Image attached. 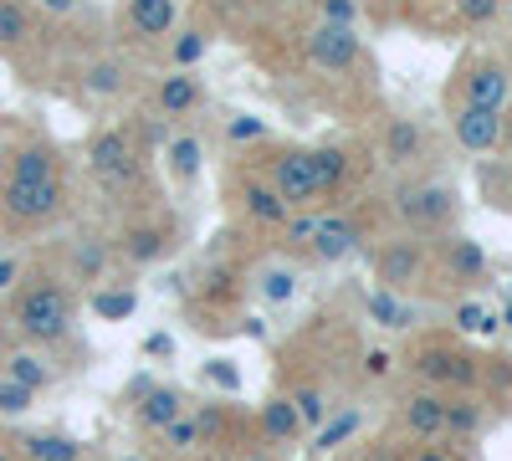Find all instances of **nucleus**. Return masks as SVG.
Returning <instances> with one entry per match:
<instances>
[{"instance_id":"1","label":"nucleus","mask_w":512,"mask_h":461,"mask_svg":"<svg viewBox=\"0 0 512 461\" xmlns=\"http://www.w3.org/2000/svg\"><path fill=\"white\" fill-rule=\"evenodd\" d=\"M77 328V292L67 277H31L11 298V333L31 349L67 344Z\"/></svg>"},{"instance_id":"2","label":"nucleus","mask_w":512,"mask_h":461,"mask_svg":"<svg viewBox=\"0 0 512 461\" xmlns=\"http://www.w3.org/2000/svg\"><path fill=\"white\" fill-rule=\"evenodd\" d=\"M390 211H395V221H400L410 236L436 241V236H451V231H456V221H461V195H456L451 180L410 175V180H395Z\"/></svg>"},{"instance_id":"3","label":"nucleus","mask_w":512,"mask_h":461,"mask_svg":"<svg viewBox=\"0 0 512 461\" xmlns=\"http://www.w3.org/2000/svg\"><path fill=\"white\" fill-rule=\"evenodd\" d=\"M88 170H93V180L108 195H128L139 185V175H144V159H139L134 139H128L123 129H98L88 139Z\"/></svg>"},{"instance_id":"4","label":"nucleus","mask_w":512,"mask_h":461,"mask_svg":"<svg viewBox=\"0 0 512 461\" xmlns=\"http://www.w3.org/2000/svg\"><path fill=\"white\" fill-rule=\"evenodd\" d=\"M267 185L282 195V205L297 216V211H323L318 200V185H313V164H308V149L303 144H272L267 154Z\"/></svg>"},{"instance_id":"5","label":"nucleus","mask_w":512,"mask_h":461,"mask_svg":"<svg viewBox=\"0 0 512 461\" xmlns=\"http://www.w3.org/2000/svg\"><path fill=\"white\" fill-rule=\"evenodd\" d=\"M425 272H431V246H425L420 236L400 231L390 241H379V251H374V282L384 292H400V298H405V292H415L425 282Z\"/></svg>"},{"instance_id":"6","label":"nucleus","mask_w":512,"mask_h":461,"mask_svg":"<svg viewBox=\"0 0 512 461\" xmlns=\"http://www.w3.org/2000/svg\"><path fill=\"white\" fill-rule=\"evenodd\" d=\"M456 103L466 108H492V113H507L512 103V67L502 57H466L456 67Z\"/></svg>"},{"instance_id":"7","label":"nucleus","mask_w":512,"mask_h":461,"mask_svg":"<svg viewBox=\"0 0 512 461\" xmlns=\"http://www.w3.org/2000/svg\"><path fill=\"white\" fill-rule=\"evenodd\" d=\"M67 205V185L62 180H41V185H11L0 180V216L21 231H36V226H52Z\"/></svg>"},{"instance_id":"8","label":"nucleus","mask_w":512,"mask_h":461,"mask_svg":"<svg viewBox=\"0 0 512 461\" xmlns=\"http://www.w3.org/2000/svg\"><path fill=\"white\" fill-rule=\"evenodd\" d=\"M364 251V221L344 205H328L318 211V231H313V246H308V262L318 267H338V262H354Z\"/></svg>"},{"instance_id":"9","label":"nucleus","mask_w":512,"mask_h":461,"mask_svg":"<svg viewBox=\"0 0 512 461\" xmlns=\"http://www.w3.org/2000/svg\"><path fill=\"white\" fill-rule=\"evenodd\" d=\"M477 374H482V364L472 359V354H461V349H451V344H425L420 354H415V380L425 385V390H441V395H451V390H472L477 385Z\"/></svg>"},{"instance_id":"10","label":"nucleus","mask_w":512,"mask_h":461,"mask_svg":"<svg viewBox=\"0 0 512 461\" xmlns=\"http://www.w3.org/2000/svg\"><path fill=\"white\" fill-rule=\"evenodd\" d=\"M303 52L323 72H354L364 62V36H359V26H333V21L313 16V26L303 36Z\"/></svg>"},{"instance_id":"11","label":"nucleus","mask_w":512,"mask_h":461,"mask_svg":"<svg viewBox=\"0 0 512 461\" xmlns=\"http://www.w3.org/2000/svg\"><path fill=\"white\" fill-rule=\"evenodd\" d=\"M205 103H210V88H205L200 72H175V67H169L154 82V118H164L169 129H180L185 118L205 113Z\"/></svg>"},{"instance_id":"12","label":"nucleus","mask_w":512,"mask_h":461,"mask_svg":"<svg viewBox=\"0 0 512 461\" xmlns=\"http://www.w3.org/2000/svg\"><path fill=\"white\" fill-rule=\"evenodd\" d=\"M185 410H190V395L180 385H154V380H139L134 385V426L144 436H164Z\"/></svg>"},{"instance_id":"13","label":"nucleus","mask_w":512,"mask_h":461,"mask_svg":"<svg viewBox=\"0 0 512 461\" xmlns=\"http://www.w3.org/2000/svg\"><path fill=\"white\" fill-rule=\"evenodd\" d=\"M436 267H441V277H446L451 287H482L487 272H492L487 251H482L472 236H461V231L436 236Z\"/></svg>"},{"instance_id":"14","label":"nucleus","mask_w":512,"mask_h":461,"mask_svg":"<svg viewBox=\"0 0 512 461\" xmlns=\"http://www.w3.org/2000/svg\"><path fill=\"white\" fill-rule=\"evenodd\" d=\"M308 164H313V185H318V200L338 205V195L349 190V180H359V154L354 144H313L308 149Z\"/></svg>"},{"instance_id":"15","label":"nucleus","mask_w":512,"mask_h":461,"mask_svg":"<svg viewBox=\"0 0 512 461\" xmlns=\"http://www.w3.org/2000/svg\"><path fill=\"white\" fill-rule=\"evenodd\" d=\"M446 405H451V395H441V390H410L405 400H400V426H405V436H415L420 446H436V441H446Z\"/></svg>"},{"instance_id":"16","label":"nucleus","mask_w":512,"mask_h":461,"mask_svg":"<svg viewBox=\"0 0 512 461\" xmlns=\"http://www.w3.org/2000/svg\"><path fill=\"white\" fill-rule=\"evenodd\" d=\"M502 134H507V113L466 108V103L451 108V139H456L466 154H492V149H502Z\"/></svg>"},{"instance_id":"17","label":"nucleus","mask_w":512,"mask_h":461,"mask_svg":"<svg viewBox=\"0 0 512 461\" xmlns=\"http://www.w3.org/2000/svg\"><path fill=\"white\" fill-rule=\"evenodd\" d=\"M236 211L251 221V226H262V231H282L292 221V211L282 205V195L267 185V175H241L236 180Z\"/></svg>"},{"instance_id":"18","label":"nucleus","mask_w":512,"mask_h":461,"mask_svg":"<svg viewBox=\"0 0 512 461\" xmlns=\"http://www.w3.org/2000/svg\"><path fill=\"white\" fill-rule=\"evenodd\" d=\"M128 88H134V72H128L123 57L98 52V57L82 62V98H88V103H118Z\"/></svg>"},{"instance_id":"19","label":"nucleus","mask_w":512,"mask_h":461,"mask_svg":"<svg viewBox=\"0 0 512 461\" xmlns=\"http://www.w3.org/2000/svg\"><path fill=\"white\" fill-rule=\"evenodd\" d=\"M6 180L11 185H41V180H62V149L52 139H31V144H16L11 149V164H6Z\"/></svg>"},{"instance_id":"20","label":"nucleus","mask_w":512,"mask_h":461,"mask_svg":"<svg viewBox=\"0 0 512 461\" xmlns=\"http://www.w3.org/2000/svg\"><path fill=\"white\" fill-rule=\"evenodd\" d=\"M379 164H390V170H415V164L425 159V129L415 118H390L379 129Z\"/></svg>"},{"instance_id":"21","label":"nucleus","mask_w":512,"mask_h":461,"mask_svg":"<svg viewBox=\"0 0 512 461\" xmlns=\"http://www.w3.org/2000/svg\"><path fill=\"white\" fill-rule=\"evenodd\" d=\"M0 374H6V380H16V385H26L31 395H41V390L57 385V364L47 359V349H31V344H11L6 359H0Z\"/></svg>"},{"instance_id":"22","label":"nucleus","mask_w":512,"mask_h":461,"mask_svg":"<svg viewBox=\"0 0 512 461\" xmlns=\"http://www.w3.org/2000/svg\"><path fill=\"white\" fill-rule=\"evenodd\" d=\"M175 21H180V0H123V26L139 41L175 36Z\"/></svg>"},{"instance_id":"23","label":"nucleus","mask_w":512,"mask_h":461,"mask_svg":"<svg viewBox=\"0 0 512 461\" xmlns=\"http://www.w3.org/2000/svg\"><path fill=\"white\" fill-rule=\"evenodd\" d=\"M256 431H262V441H267L272 451H292L297 441L308 436L287 395H267V400H262V410H256Z\"/></svg>"},{"instance_id":"24","label":"nucleus","mask_w":512,"mask_h":461,"mask_svg":"<svg viewBox=\"0 0 512 461\" xmlns=\"http://www.w3.org/2000/svg\"><path fill=\"white\" fill-rule=\"evenodd\" d=\"M169 246H175V231H169L164 221H134V226L118 236V251H123L134 267H154Z\"/></svg>"},{"instance_id":"25","label":"nucleus","mask_w":512,"mask_h":461,"mask_svg":"<svg viewBox=\"0 0 512 461\" xmlns=\"http://www.w3.org/2000/svg\"><path fill=\"white\" fill-rule=\"evenodd\" d=\"M164 170L175 185H195L200 170H205V139L195 129H175L164 139Z\"/></svg>"},{"instance_id":"26","label":"nucleus","mask_w":512,"mask_h":461,"mask_svg":"<svg viewBox=\"0 0 512 461\" xmlns=\"http://www.w3.org/2000/svg\"><path fill=\"white\" fill-rule=\"evenodd\" d=\"M297 282H303V272H297L287 257H272V262H262V267L251 272V292H256L267 308L292 303V298H297Z\"/></svg>"},{"instance_id":"27","label":"nucleus","mask_w":512,"mask_h":461,"mask_svg":"<svg viewBox=\"0 0 512 461\" xmlns=\"http://www.w3.org/2000/svg\"><path fill=\"white\" fill-rule=\"evenodd\" d=\"M359 426H364V410H359V405H338L328 421L308 436V441H313L308 451H313V456H338V451H344V446L359 436Z\"/></svg>"},{"instance_id":"28","label":"nucleus","mask_w":512,"mask_h":461,"mask_svg":"<svg viewBox=\"0 0 512 461\" xmlns=\"http://www.w3.org/2000/svg\"><path fill=\"white\" fill-rule=\"evenodd\" d=\"M108 257H113V246H108V241H98V236H82V241H72V257H67V282L103 287Z\"/></svg>"},{"instance_id":"29","label":"nucleus","mask_w":512,"mask_h":461,"mask_svg":"<svg viewBox=\"0 0 512 461\" xmlns=\"http://www.w3.org/2000/svg\"><path fill=\"white\" fill-rule=\"evenodd\" d=\"M482 431H487V405L477 395H451V405H446V446L477 441Z\"/></svg>"},{"instance_id":"30","label":"nucleus","mask_w":512,"mask_h":461,"mask_svg":"<svg viewBox=\"0 0 512 461\" xmlns=\"http://www.w3.org/2000/svg\"><path fill=\"white\" fill-rule=\"evenodd\" d=\"M21 461H82L88 451H82V441H72L67 431H26L16 441Z\"/></svg>"},{"instance_id":"31","label":"nucleus","mask_w":512,"mask_h":461,"mask_svg":"<svg viewBox=\"0 0 512 461\" xmlns=\"http://www.w3.org/2000/svg\"><path fill=\"white\" fill-rule=\"evenodd\" d=\"M364 313H369L384 333H410V328H415V308L400 298V292H384V287H379V292H369Z\"/></svg>"},{"instance_id":"32","label":"nucleus","mask_w":512,"mask_h":461,"mask_svg":"<svg viewBox=\"0 0 512 461\" xmlns=\"http://www.w3.org/2000/svg\"><path fill=\"white\" fill-rule=\"evenodd\" d=\"M31 6L26 0H0V52H21L31 41Z\"/></svg>"},{"instance_id":"33","label":"nucleus","mask_w":512,"mask_h":461,"mask_svg":"<svg viewBox=\"0 0 512 461\" xmlns=\"http://www.w3.org/2000/svg\"><path fill=\"white\" fill-rule=\"evenodd\" d=\"M93 313L108 318V323L134 318V313H139V292L123 287V282H103V287H93Z\"/></svg>"},{"instance_id":"34","label":"nucleus","mask_w":512,"mask_h":461,"mask_svg":"<svg viewBox=\"0 0 512 461\" xmlns=\"http://www.w3.org/2000/svg\"><path fill=\"white\" fill-rule=\"evenodd\" d=\"M287 400H292V410H297V421H303V431L313 436L328 415L338 410V405H328V395H323V385H292L287 390Z\"/></svg>"},{"instance_id":"35","label":"nucleus","mask_w":512,"mask_h":461,"mask_svg":"<svg viewBox=\"0 0 512 461\" xmlns=\"http://www.w3.org/2000/svg\"><path fill=\"white\" fill-rule=\"evenodd\" d=\"M205 52H210V36L195 31V26H185V31L169 36V67H175V72H200Z\"/></svg>"},{"instance_id":"36","label":"nucleus","mask_w":512,"mask_h":461,"mask_svg":"<svg viewBox=\"0 0 512 461\" xmlns=\"http://www.w3.org/2000/svg\"><path fill=\"white\" fill-rule=\"evenodd\" d=\"M159 446L169 451V456H190V451H200L205 446V426H200V415H195V405L180 415L175 426H169L164 436H159Z\"/></svg>"},{"instance_id":"37","label":"nucleus","mask_w":512,"mask_h":461,"mask_svg":"<svg viewBox=\"0 0 512 461\" xmlns=\"http://www.w3.org/2000/svg\"><path fill=\"white\" fill-rule=\"evenodd\" d=\"M451 318H456L461 333H477V339H492V333L502 328V313H492V308L477 303V298H461V303L451 308Z\"/></svg>"},{"instance_id":"38","label":"nucleus","mask_w":512,"mask_h":461,"mask_svg":"<svg viewBox=\"0 0 512 461\" xmlns=\"http://www.w3.org/2000/svg\"><path fill=\"white\" fill-rule=\"evenodd\" d=\"M31 405H36V395H31L26 385H16V380H6V374H0V421H21Z\"/></svg>"},{"instance_id":"39","label":"nucleus","mask_w":512,"mask_h":461,"mask_svg":"<svg viewBox=\"0 0 512 461\" xmlns=\"http://www.w3.org/2000/svg\"><path fill=\"white\" fill-rule=\"evenodd\" d=\"M267 139V123L256 113H231L226 118V144H262Z\"/></svg>"},{"instance_id":"40","label":"nucleus","mask_w":512,"mask_h":461,"mask_svg":"<svg viewBox=\"0 0 512 461\" xmlns=\"http://www.w3.org/2000/svg\"><path fill=\"white\" fill-rule=\"evenodd\" d=\"M451 6L466 26H492L502 16V0H451Z\"/></svg>"},{"instance_id":"41","label":"nucleus","mask_w":512,"mask_h":461,"mask_svg":"<svg viewBox=\"0 0 512 461\" xmlns=\"http://www.w3.org/2000/svg\"><path fill=\"white\" fill-rule=\"evenodd\" d=\"M200 374H205V380L216 385V390H226V395H236V390H241V369H236L231 359H205V369H200Z\"/></svg>"},{"instance_id":"42","label":"nucleus","mask_w":512,"mask_h":461,"mask_svg":"<svg viewBox=\"0 0 512 461\" xmlns=\"http://www.w3.org/2000/svg\"><path fill=\"white\" fill-rule=\"evenodd\" d=\"M395 354L390 349H364V380L369 385H384V380H390V374H395Z\"/></svg>"},{"instance_id":"43","label":"nucleus","mask_w":512,"mask_h":461,"mask_svg":"<svg viewBox=\"0 0 512 461\" xmlns=\"http://www.w3.org/2000/svg\"><path fill=\"white\" fill-rule=\"evenodd\" d=\"M318 21H333V26H359V0H318Z\"/></svg>"},{"instance_id":"44","label":"nucleus","mask_w":512,"mask_h":461,"mask_svg":"<svg viewBox=\"0 0 512 461\" xmlns=\"http://www.w3.org/2000/svg\"><path fill=\"white\" fill-rule=\"evenodd\" d=\"M144 359H175V339H169V333H149V339H144Z\"/></svg>"},{"instance_id":"45","label":"nucleus","mask_w":512,"mask_h":461,"mask_svg":"<svg viewBox=\"0 0 512 461\" xmlns=\"http://www.w3.org/2000/svg\"><path fill=\"white\" fill-rule=\"evenodd\" d=\"M16 287H21V262L16 257H0V298L16 292Z\"/></svg>"},{"instance_id":"46","label":"nucleus","mask_w":512,"mask_h":461,"mask_svg":"<svg viewBox=\"0 0 512 461\" xmlns=\"http://www.w3.org/2000/svg\"><path fill=\"white\" fill-rule=\"evenodd\" d=\"M410 461H456V446H446V441H436V446H415Z\"/></svg>"},{"instance_id":"47","label":"nucleus","mask_w":512,"mask_h":461,"mask_svg":"<svg viewBox=\"0 0 512 461\" xmlns=\"http://www.w3.org/2000/svg\"><path fill=\"white\" fill-rule=\"evenodd\" d=\"M31 6H41L47 16H77V11H82V0H31Z\"/></svg>"},{"instance_id":"48","label":"nucleus","mask_w":512,"mask_h":461,"mask_svg":"<svg viewBox=\"0 0 512 461\" xmlns=\"http://www.w3.org/2000/svg\"><path fill=\"white\" fill-rule=\"evenodd\" d=\"M338 461H390V451L384 446H354L349 456H338Z\"/></svg>"},{"instance_id":"49","label":"nucleus","mask_w":512,"mask_h":461,"mask_svg":"<svg viewBox=\"0 0 512 461\" xmlns=\"http://www.w3.org/2000/svg\"><path fill=\"white\" fill-rule=\"evenodd\" d=\"M6 349H11V318H0V359H6Z\"/></svg>"},{"instance_id":"50","label":"nucleus","mask_w":512,"mask_h":461,"mask_svg":"<svg viewBox=\"0 0 512 461\" xmlns=\"http://www.w3.org/2000/svg\"><path fill=\"white\" fill-rule=\"evenodd\" d=\"M236 461H277V456H272V451H241Z\"/></svg>"},{"instance_id":"51","label":"nucleus","mask_w":512,"mask_h":461,"mask_svg":"<svg viewBox=\"0 0 512 461\" xmlns=\"http://www.w3.org/2000/svg\"><path fill=\"white\" fill-rule=\"evenodd\" d=\"M0 461H21V451H11V446H0Z\"/></svg>"},{"instance_id":"52","label":"nucleus","mask_w":512,"mask_h":461,"mask_svg":"<svg viewBox=\"0 0 512 461\" xmlns=\"http://www.w3.org/2000/svg\"><path fill=\"white\" fill-rule=\"evenodd\" d=\"M502 328H512V303H507V308H502Z\"/></svg>"},{"instance_id":"53","label":"nucleus","mask_w":512,"mask_h":461,"mask_svg":"<svg viewBox=\"0 0 512 461\" xmlns=\"http://www.w3.org/2000/svg\"><path fill=\"white\" fill-rule=\"evenodd\" d=\"M123 461H149V456H123Z\"/></svg>"},{"instance_id":"54","label":"nucleus","mask_w":512,"mask_h":461,"mask_svg":"<svg viewBox=\"0 0 512 461\" xmlns=\"http://www.w3.org/2000/svg\"><path fill=\"white\" fill-rule=\"evenodd\" d=\"M82 461H98V456H82Z\"/></svg>"}]
</instances>
